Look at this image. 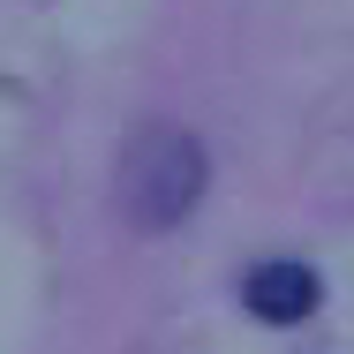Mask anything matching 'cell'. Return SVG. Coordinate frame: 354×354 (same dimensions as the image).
<instances>
[{"mask_svg": "<svg viewBox=\"0 0 354 354\" xmlns=\"http://www.w3.org/2000/svg\"><path fill=\"white\" fill-rule=\"evenodd\" d=\"M317 272L309 264H257L249 279H241V301H249V317H264V324H301L309 309H317Z\"/></svg>", "mask_w": 354, "mask_h": 354, "instance_id": "7a4b0ae2", "label": "cell"}, {"mask_svg": "<svg viewBox=\"0 0 354 354\" xmlns=\"http://www.w3.org/2000/svg\"><path fill=\"white\" fill-rule=\"evenodd\" d=\"M196 196H204V143L189 136V129H136L129 143V158H121V204L136 226H181V218L196 212Z\"/></svg>", "mask_w": 354, "mask_h": 354, "instance_id": "6da1fadb", "label": "cell"}]
</instances>
